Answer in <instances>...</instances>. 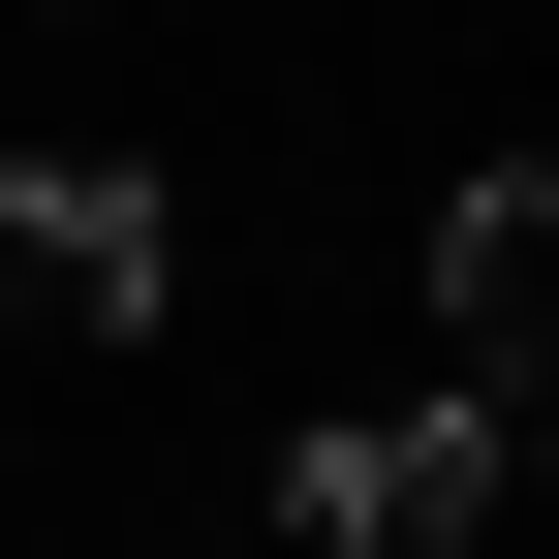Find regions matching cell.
Listing matches in <instances>:
<instances>
[{"instance_id":"2","label":"cell","mask_w":559,"mask_h":559,"mask_svg":"<svg viewBox=\"0 0 559 559\" xmlns=\"http://www.w3.org/2000/svg\"><path fill=\"white\" fill-rule=\"evenodd\" d=\"M280 528L311 559H466L498 528V436H466V404H342V436L280 466Z\"/></svg>"},{"instance_id":"3","label":"cell","mask_w":559,"mask_h":559,"mask_svg":"<svg viewBox=\"0 0 559 559\" xmlns=\"http://www.w3.org/2000/svg\"><path fill=\"white\" fill-rule=\"evenodd\" d=\"M0 311H94V342H156V311H187V218H156L124 156H32V187H0Z\"/></svg>"},{"instance_id":"1","label":"cell","mask_w":559,"mask_h":559,"mask_svg":"<svg viewBox=\"0 0 559 559\" xmlns=\"http://www.w3.org/2000/svg\"><path fill=\"white\" fill-rule=\"evenodd\" d=\"M436 373H466V436L559 404V156H498V187L436 218Z\"/></svg>"}]
</instances>
